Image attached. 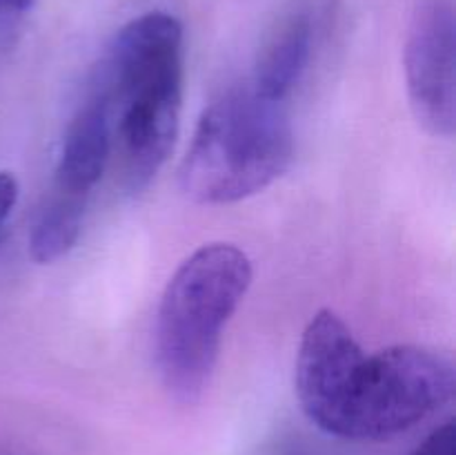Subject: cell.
Returning a JSON list of instances; mask_svg holds the SVG:
<instances>
[{
  "instance_id": "1",
  "label": "cell",
  "mask_w": 456,
  "mask_h": 455,
  "mask_svg": "<svg viewBox=\"0 0 456 455\" xmlns=\"http://www.w3.org/2000/svg\"><path fill=\"white\" fill-rule=\"evenodd\" d=\"M94 83L111 107L123 183L141 192L167 163L181 129L183 25L167 12L129 21L102 58Z\"/></svg>"
},
{
  "instance_id": "2",
  "label": "cell",
  "mask_w": 456,
  "mask_h": 455,
  "mask_svg": "<svg viewBox=\"0 0 456 455\" xmlns=\"http://www.w3.org/2000/svg\"><path fill=\"white\" fill-rule=\"evenodd\" d=\"M252 285V261L234 244L191 252L165 285L156 319V364L169 395L196 404L209 386L223 328Z\"/></svg>"
},
{
  "instance_id": "3",
  "label": "cell",
  "mask_w": 456,
  "mask_h": 455,
  "mask_svg": "<svg viewBox=\"0 0 456 455\" xmlns=\"http://www.w3.org/2000/svg\"><path fill=\"white\" fill-rule=\"evenodd\" d=\"M294 159V132L283 103L236 85L200 114L178 170L194 203L227 205L258 194L283 177Z\"/></svg>"
},
{
  "instance_id": "4",
  "label": "cell",
  "mask_w": 456,
  "mask_h": 455,
  "mask_svg": "<svg viewBox=\"0 0 456 455\" xmlns=\"http://www.w3.org/2000/svg\"><path fill=\"white\" fill-rule=\"evenodd\" d=\"M454 388V366L444 352L423 346L363 352L314 426L341 440L386 442L448 404Z\"/></svg>"
},
{
  "instance_id": "5",
  "label": "cell",
  "mask_w": 456,
  "mask_h": 455,
  "mask_svg": "<svg viewBox=\"0 0 456 455\" xmlns=\"http://www.w3.org/2000/svg\"><path fill=\"white\" fill-rule=\"evenodd\" d=\"M410 105L432 136L456 129V18L452 0H421L405 40Z\"/></svg>"
},
{
  "instance_id": "6",
  "label": "cell",
  "mask_w": 456,
  "mask_h": 455,
  "mask_svg": "<svg viewBox=\"0 0 456 455\" xmlns=\"http://www.w3.org/2000/svg\"><path fill=\"white\" fill-rule=\"evenodd\" d=\"M114 147L111 107L101 85L92 83L87 98L69 120L58 154L53 187L71 194H92Z\"/></svg>"
},
{
  "instance_id": "7",
  "label": "cell",
  "mask_w": 456,
  "mask_h": 455,
  "mask_svg": "<svg viewBox=\"0 0 456 455\" xmlns=\"http://www.w3.org/2000/svg\"><path fill=\"white\" fill-rule=\"evenodd\" d=\"M312 34V18L305 12L289 13L276 25L254 62L249 85L258 96L285 103L310 61Z\"/></svg>"
},
{
  "instance_id": "8",
  "label": "cell",
  "mask_w": 456,
  "mask_h": 455,
  "mask_svg": "<svg viewBox=\"0 0 456 455\" xmlns=\"http://www.w3.org/2000/svg\"><path fill=\"white\" fill-rule=\"evenodd\" d=\"M87 201L89 196L71 194L52 186L31 226L29 254L36 263H53L74 248L83 230Z\"/></svg>"
},
{
  "instance_id": "9",
  "label": "cell",
  "mask_w": 456,
  "mask_h": 455,
  "mask_svg": "<svg viewBox=\"0 0 456 455\" xmlns=\"http://www.w3.org/2000/svg\"><path fill=\"white\" fill-rule=\"evenodd\" d=\"M410 455H456L454 424L448 422L432 431Z\"/></svg>"
},
{
  "instance_id": "10",
  "label": "cell",
  "mask_w": 456,
  "mask_h": 455,
  "mask_svg": "<svg viewBox=\"0 0 456 455\" xmlns=\"http://www.w3.org/2000/svg\"><path fill=\"white\" fill-rule=\"evenodd\" d=\"M18 201V181L12 172H0V241L7 232V221Z\"/></svg>"
},
{
  "instance_id": "11",
  "label": "cell",
  "mask_w": 456,
  "mask_h": 455,
  "mask_svg": "<svg viewBox=\"0 0 456 455\" xmlns=\"http://www.w3.org/2000/svg\"><path fill=\"white\" fill-rule=\"evenodd\" d=\"M36 0H0V18H16L22 16L34 7Z\"/></svg>"
}]
</instances>
